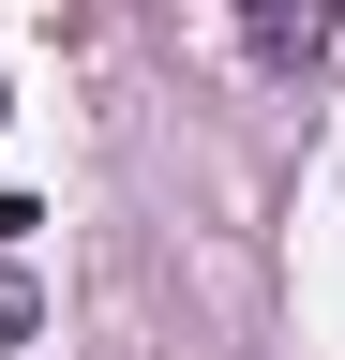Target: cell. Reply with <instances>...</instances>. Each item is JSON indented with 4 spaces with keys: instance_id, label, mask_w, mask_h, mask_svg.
Returning <instances> with one entry per match:
<instances>
[{
    "instance_id": "obj_1",
    "label": "cell",
    "mask_w": 345,
    "mask_h": 360,
    "mask_svg": "<svg viewBox=\"0 0 345 360\" xmlns=\"http://www.w3.org/2000/svg\"><path fill=\"white\" fill-rule=\"evenodd\" d=\"M330 15H345V0H240V60H271V75H300V60L330 45Z\"/></svg>"
},
{
    "instance_id": "obj_2",
    "label": "cell",
    "mask_w": 345,
    "mask_h": 360,
    "mask_svg": "<svg viewBox=\"0 0 345 360\" xmlns=\"http://www.w3.org/2000/svg\"><path fill=\"white\" fill-rule=\"evenodd\" d=\"M30 315H46V300H30V270L0 255V345H30Z\"/></svg>"
},
{
    "instance_id": "obj_3",
    "label": "cell",
    "mask_w": 345,
    "mask_h": 360,
    "mask_svg": "<svg viewBox=\"0 0 345 360\" xmlns=\"http://www.w3.org/2000/svg\"><path fill=\"white\" fill-rule=\"evenodd\" d=\"M0 120H15V105H0Z\"/></svg>"
}]
</instances>
